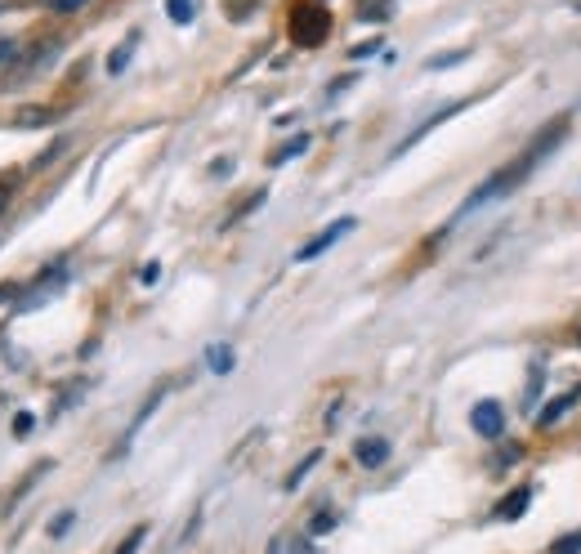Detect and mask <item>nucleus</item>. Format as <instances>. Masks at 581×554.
I'll list each match as a JSON object with an SVG mask.
<instances>
[{
	"mask_svg": "<svg viewBox=\"0 0 581 554\" xmlns=\"http://www.w3.org/2000/svg\"><path fill=\"white\" fill-rule=\"evenodd\" d=\"M59 117H63L59 108H14V126H50Z\"/></svg>",
	"mask_w": 581,
	"mask_h": 554,
	"instance_id": "7",
	"label": "nucleus"
},
{
	"mask_svg": "<svg viewBox=\"0 0 581 554\" xmlns=\"http://www.w3.org/2000/svg\"><path fill=\"white\" fill-rule=\"evenodd\" d=\"M228 367H233V353H228L224 345H215V349H211V371H219V376H224Z\"/></svg>",
	"mask_w": 581,
	"mask_h": 554,
	"instance_id": "14",
	"label": "nucleus"
},
{
	"mask_svg": "<svg viewBox=\"0 0 581 554\" xmlns=\"http://www.w3.org/2000/svg\"><path fill=\"white\" fill-rule=\"evenodd\" d=\"M14 188H18V179H14V175H0V210L14 202Z\"/></svg>",
	"mask_w": 581,
	"mask_h": 554,
	"instance_id": "15",
	"label": "nucleus"
},
{
	"mask_svg": "<svg viewBox=\"0 0 581 554\" xmlns=\"http://www.w3.org/2000/svg\"><path fill=\"white\" fill-rule=\"evenodd\" d=\"M318 461H322V452H309V456H304V461H300V465H295V470L287 474V492H295V487H300V479H304V474H309Z\"/></svg>",
	"mask_w": 581,
	"mask_h": 554,
	"instance_id": "9",
	"label": "nucleus"
},
{
	"mask_svg": "<svg viewBox=\"0 0 581 554\" xmlns=\"http://www.w3.org/2000/svg\"><path fill=\"white\" fill-rule=\"evenodd\" d=\"M68 528H72V510H68V514H59V519L50 523V537H63Z\"/></svg>",
	"mask_w": 581,
	"mask_h": 554,
	"instance_id": "17",
	"label": "nucleus"
},
{
	"mask_svg": "<svg viewBox=\"0 0 581 554\" xmlns=\"http://www.w3.org/2000/svg\"><path fill=\"white\" fill-rule=\"evenodd\" d=\"M577 398H581V385L573 389V394H564V398H555V403H546V412H541V425H555V420H559V416H564V412H568V407H573V403H577Z\"/></svg>",
	"mask_w": 581,
	"mask_h": 554,
	"instance_id": "8",
	"label": "nucleus"
},
{
	"mask_svg": "<svg viewBox=\"0 0 581 554\" xmlns=\"http://www.w3.org/2000/svg\"><path fill=\"white\" fill-rule=\"evenodd\" d=\"M144 537H148V528H144V523H139V528H135V532H130V537H126V541H121V546H117V550H112V554H135L139 546H144Z\"/></svg>",
	"mask_w": 581,
	"mask_h": 554,
	"instance_id": "12",
	"label": "nucleus"
},
{
	"mask_svg": "<svg viewBox=\"0 0 581 554\" xmlns=\"http://www.w3.org/2000/svg\"><path fill=\"white\" fill-rule=\"evenodd\" d=\"M81 5H90V0H50L54 14H72V9H81Z\"/></svg>",
	"mask_w": 581,
	"mask_h": 554,
	"instance_id": "16",
	"label": "nucleus"
},
{
	"mask_svg": "<svg viewBox=\"0 0 581 554\" xmlns=\"http://www.w3.org/2000/svg\"><path fill=\"white\" fill-rule=\"evenodd\" d=\"M304 148H309V139H304V135H300V139H291V143H282V148H278V152H273V166H282V161L300 157V152H304Z\"/></svg>",
	"mask_w": 581,
	"mask_h": 554,
	"instance_id": "11",
	"label": "nucleus"
},
{
	"mask_svg": "<svg viewBox=\"0 0 581 554\" xmlns=\"http://www.w3.org/2000/svg\"><path fill=\"white\" fill-rule=\"evenodd\" d=\"M327 32H331L327 9H318V5H295V9H291V41H295V45L313 50V45L327 41Z\"/></svg>",
	"mask_w": 581,
	"mask_h": 554,
	"instance_id": "2",
	"label": "nucleus"
},
{
	"mask_svg": "<svg viewBox=\"0 0 581 554\" xmlns=\"http://www.w3.org/2000/svg\"><path fill=\"white\" fill-rule=\"evenodd\" d=\"M349 228H354V219H336V224H331V228H322V233L313 237L309 246H300V251H295V260H318V255L327 251V246H336L340 237L349 233Z\"/></svg>",
	"mask_w": 581,
	"mask_h": 554,
	"instance_id": "3",
	"label": "nucleus"
},
{
	"mask_svg": "<svg viewBox=\"0 0 581 554\" xmlns=\"http://www.w3.org/2000/svg\"><path fill=\"white\" fill-rule=\"evenodd\" d=\"M470 425L479 429L483 438H497L501 429H506V412H501V403H474V412H470Z\"/></svg>",
	"mask_w": 581,
	"mask_h": 554,
	"instance_id": "4",
	"label": "nucleus"
},
{
	"mask_svg": "<svg viewBox=\"0 0 581 554\" xmlns=\"http://www.w3.org/2000/svg\"><path fill=\"white\" fill-rule=\"evenodd\" d=\"M358 465H367V470H380V465L389 461V443L385 438H358Z\"/></svg>",
	"mask_w": 581,
	"mask_h": 554,
	"instance_id": "6",
	"label": "nucleus"
},
{
	"mask_svg": "<svg viewBox=\"0 0 581 554\" xmlns=\"http://www.w3.org/2000/svg\"><path fill=\"white\" fill-rule=\"evenodd\" d=\"M528 505H532V487H514L506 501H501L497 510H492V519H497V523H510V519H519V514L528 510Z\"/></svg>",
	"mask_w": 581,
	"mask_h": 554,
	"instance_id": "5",
	"label": "nucleus"
},
{
	"mask_svg": "<svg viewBox=\"0 0 581 554\" xmlns=\"http://www.w3.org/2000/svg\"><path fill=\"white\" fill-rule=\"evenodd\" d=\"M564 135H568V121H550V126L541 130V135L532 139L528 148H523V152H519V157L510 161L506 170H497V175H492L488 184H479V188H474V193H470V202H465V210H479V206H488L492 197H506L510 188H519L523 179H528L532 170H537V161L555 152V143L564 139Z\"/></svg>",
	"mask_w": 581,
	"mask_h": 554,
	"instance_id": "1",
	"label": "nucleus"
},
{
	"mask_svg": "<svg viewBox=\"0 0 581 554\" xmlns=\"http://www.w3.org/2000/svg\"><path fill=\"white\" fill-rule=\"evenodd\" d=\"M380 50V41H363V45H354V54L349 59H367V54H376Z\"/></svg>",
	"mask_w": 581,
	"mask_h": 554,
	"instance_id": "20",
	"label": "nucleus"
},
{
	"mask_svg": "<svg viewBox=\"0 0 581 554\" xmlns=\"http://www.w3.org/2000/svg\"><path fill=\"white\" fill-rule=\"evenodd\" d=\"M126 63H130V45H121V50L112 54V63H108V68H112V72H121V68H126Z\"/></svg>",
	"mask_w": 581,
	"mask_h": 554,
	"instance_id": "19",
	"label": "nucleus"
},
{
	"mask_svg": "<svg viewBox=\"0 0 581 554\" xmlns=\"http://www.w3.org/2000/svg\"><path fill=\"white\" fill-rule=\"evenodd\" d=\"M170 23H193V0H166Z\"/></svg>",
	"mask_w": 581,
	"mask_h": 554,
	"instance_id": "10",
	"label": "nucleus"
},
{
	"mask_svg": "<svg viewBox=\"0 0 581 554\" xmlns=\"http://www.w3.org/2000/svg\"><path fill=\"white\" fill-rule=\"evenodd\" d=\"M550 554H581V532H573V537H559L555 546H550Z\"/></svg>",
	"mask_w": 581,
	"mask_h": 554,
	"instance_id": "13",
	"label": "nucleus"
},
{
	"mask_svg": "<svg viewBox=\"0 0 581 554\" xmlns=\"http://www.w3.org/2000/svg\"><path fill=\"white\" fill-rule=\"evenodd\" d=\"M331 528H336V519H331V514H327V510H322V514H318V519H313V523H309V532H331Z\"/></svg>",
	"mask_w": 581,
	"mask_h": 554,
	"instance_id": "18",
	"label": "nucleus"
},
{
	"mask_svg": "<svg viewBox=\"0 0 581 554\" xmlns=\"http://www.w3.org/2000/svg\"><path fill=\"white\" fill-rule=\"evenodd\" d=\"M9 54H14V41H0V63H9Z\"/></svg>",
	"mask_w": 581,
	"mask_h": 554,
	"instance_id": "21",
	"label": "nucleus"
}]
</instances>
